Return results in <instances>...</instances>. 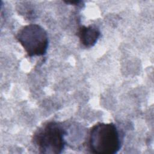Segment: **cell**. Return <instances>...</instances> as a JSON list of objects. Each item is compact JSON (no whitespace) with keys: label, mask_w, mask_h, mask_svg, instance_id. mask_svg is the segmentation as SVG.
<instances>
[{"label":"cell","mask_w":154,"mask_h":154,"mask_svg":"<svg viewBox=\"0 0 154 154\" xmlns=\"http://www.w3.org/2000/svg\"><path fill=\"white\" fill-rule=\"evenodd\" d=\"M67 131L56 122H49L37 130L33 137L34 143L42 153H61L64 150Z\"/></svg>","instance_id":"7a4b0ae2"},{"label":"cell","mask_w":154,"mask_h":154,"mask_svg":"<svg viewBox=\"0 0 154 154\" xmlns=\"http://www.w3.org/2000/svg\"><path fill=\"white\" fill-rule=\"evenodd\" d=\"M100 35L99 29L93 25L81 26L78 30V36L81 43L86 48L93 46Z\"/></svg>","instance_id":"277c9868"},{"label":"cell","mask_w":154,"mask_h":154,"mask_svg":"<svg viewBox=\"0 0 154 154\" xmlns=\"http://www.w3.org/2000/svg\"><path fill=\"white\" fill-rule=\"evenodd\" d=\"M66 4H70L71 5H77L79 6L82 3V1H65Z\"/></svg>","instance_id":"5b68a950"},{"label":"cell","mask_w":154,"mask_h":154,"mask_svg":"<svg viewBox=\"0 0 154 154\" xmlns=\"http://www.w3.org/2000/svg\"><path fill=\"white\" fill-rule=\"evenodd\" d=\"M16 37L29 57L42 56L46 54L49 45L48 35L40 25H25L18 31Z\"/></svg>","instance_id":"3957f363"},{"label":"cell","mask_w":154,"mask_h":154,"mask_svg":"<svg viewBox=\"0 0 154 154\" xmlns=\"http://www.w3.org/2000/svg\"><path fill=\"white\" fill-rule=\"evenodd\" d=\"M121 144L120 132L112 123H98L90 131L88 147L93 153H116L120 149Z\"/></svg>","instance_id":"6da1fadb"}]
</instances>
